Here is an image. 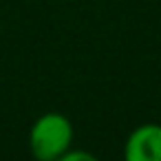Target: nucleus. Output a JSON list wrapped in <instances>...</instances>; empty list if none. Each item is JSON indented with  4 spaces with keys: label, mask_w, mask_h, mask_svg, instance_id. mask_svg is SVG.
<instances>
[{
    "label": "nucleus",
    "mask_w": 161,
    "mask_h": 161,
    "mask_svg": "<svg viewBox=\"0 0 161 161\" xmlns=\"http://www.w3.org/2000/svg\"><path fill=\"white\" fill-rule=\"evenodd\" d=\"M60 161H95V154L84 152V150H73V146H71Z\"/></svg>",
    "instance_id": "obj_3"
},
{
    "label": "nucleus",
    "mask_w": 161,
    "mask_h": 161,
    "mask_svg": "<svg viewBox=\"0 0 161 161\" xmlns=\"http://www.w3.org/2000/svg\"><path fill=\"white\" fill-rule=\"evenodd\" d=\"M73 141V121L55 110L42 113L29 128V150L38 161H60Z\"/></svg>",
    "instance_id": "obj_1"
},
{
    "label": "nucleus",
    "mask_w": 161,
    "mask_h": 161,
    "mask_svg": "<svg viewBox=\"0 0 161 161\" xmlns=\"http://www.w3.org/2000/svg\"><path fill=\"white\" fill-rule=\"evenodd\" d=\"M128 161H161V124L148 121L137 126L124 143Z\"/></svg>",
    "instance_id": "obj_2"
}]
</instances>
